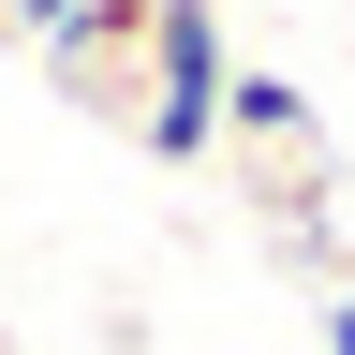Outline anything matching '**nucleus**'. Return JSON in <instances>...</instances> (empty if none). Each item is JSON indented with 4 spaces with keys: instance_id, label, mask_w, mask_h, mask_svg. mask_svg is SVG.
I'll return each instance as SVG.
<instances>
[{
    "instance_id": "obj_1",
    "label": "nucleus",
    "mask_w": 355,
    "mask_h": 355,
    "mask_svg": "<svg viewBox=\"0 0 355 355\" xmlns=\"http://www.w3.org/2000/svg\"><path fill=\"white\" fill-rule=\"evenodd\" d=\"M222 74H237L222 0H163V15H148V104H133V148H148V163H222Z\"/></svg>"
},
{
    "instance_id": "obj_2",
    "label": "nucleus",
    "mask_w": 355,
    "mask_h": 355,
    "mask_svg": "<svg viewBox=\"0 0 355 355\" xmlns=\"http://www.w3.org/2000/svg\"><path fill=\"white\" fill-rule=\"evenodd\" d=\"M148 15L163 0H74V15L44 30V74H60L89 119H119V133H133V104H148Z\"/></svg>"
},
{
    "instance_id": "obj_3",
    "label": "nucleus",
    "mask_w": 355,
    "mask_h": 355,
    "mask_svg": "<svg viewBox=\"0 0 355 355\" xmlns=\"http://www.w3.org/2000/svg\"><path fill=\"white\" fill-rule=\"evenodd\" d=\"M222 148H311V89L266 74V60H237L222 74Z\"/></svg>"
},
{
    "instance_id": "obj_4",
    "label": "nucleus",
    "mask_w": 355,
    "mask_h": 355,
    "mask_svg": "<svg viewBox=\"0 0 355 355\" xmlns=\"http://www.w3.org/2000/svg\"><path fill=\"white\" fill-rule=\"evenodd\" d=\"M0 44H15V15H0Z\"/></svg>"
}]
</instances>
